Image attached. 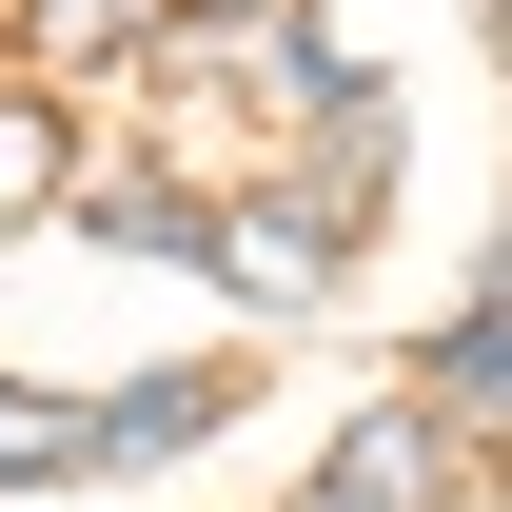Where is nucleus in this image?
<instances>
[{"label": "nucleus", "instance_id": "1", "mask_svg": "<svg viewBox=\"0 0 512 512\" xmlns=\"http://www.w3.org/2000/svg\"><path fill=\"white\" fill-rule=\"evenodd\" d=\"M178 256H217L256 316H296V296L335 276V217H276V197H197V237H178Z\"/></svg>", "mask_w": 512, "mask_h": 512}, {"label": "nucleus", "instance_id": "2", "mask_svg": "<svg viewBox=\"0 0 512 512\" xmlns=\"http://www.w3.org/2000/svg\"><path fill=\"white\" fill-rule=\"evenodd\" d=\"M0 473L40 493V473H99V414L79 394H0Z\"/></svg>", "mask_w": 512, "mask_h": 512}, {"label": "nucleus", "instance_id": "3", "mask_svg": "<svg viewBox=\"0 0 512 512\" xmlns=\"http://www.w3.org/2000/svg\"><path fill=\"white\" fill-rule=\"evenodd\" d=\"M40 197H60V119H20V99H0V217H40Z\"/></svg>", "mask_w": 512, "mask_h": 512}]
</instances>
